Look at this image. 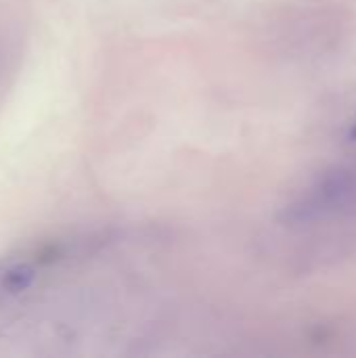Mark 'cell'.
<instances>
[{"label":"cell","mask_w":356,"mask_h":358,"mask_svg":"<svg viewBox=\"0 0 356 358\" xmlns=\"http://www.w3.org/2000/svg\"><path fill=\"white\" fill-rule=\"evenodd\" d=\"M356 214V162L319 174L281 212L285 224H313Z\"/></svg>","instance_id":"6da1fadb"}]
</instances>
